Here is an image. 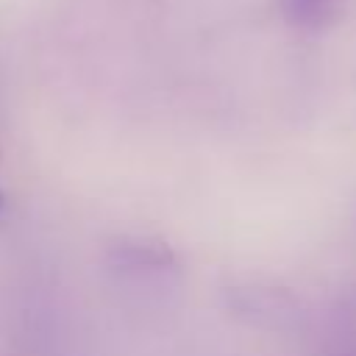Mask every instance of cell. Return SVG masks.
I'll list each match as a JSON object with an SVG mask.
<instances>
[{
	"instance_id": "cell-2",
	"label": "cell",
	"mask_w": 356,
	"mask_h": 356,
	"mask_svg": "<svg viewBox=\"0 0 356 356\" xmlns=\"http://www.w3.org/2000/svg\"><path fill=\"white\" fill-rule=\"evenodd\" d=\"M3 209H6V195H3V189H0V214H3Z\"/></svg>"
},
{
	"instance_id": "cell-1",
	"label": "cell",
	"mask_w": 356,
	"mask_h": 356,
	"mask_svg": "<svg viewBox=\"0 0 356 356\" xmlns=\"http://www.w3.org/2000/svg\"><path fill=\"white\" fill-rule=\"evenodd\" d=\"M284 17L295 25H306V28H317L325 25L334 17V6L331 0H281Z\"/></svg>"
}]
</instances>
